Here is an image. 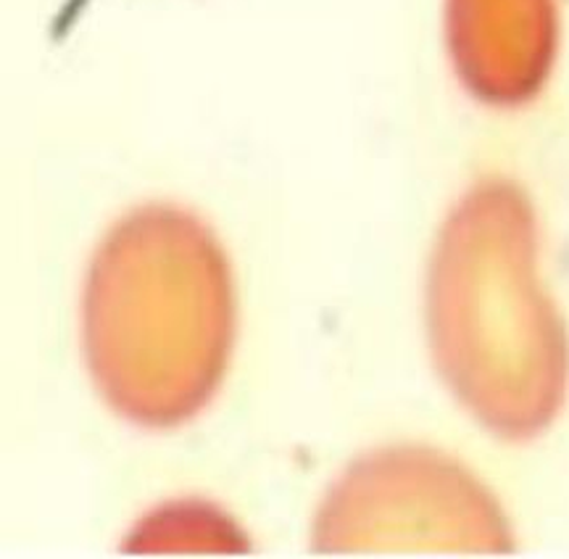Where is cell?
Wrapping results in <instances>:
<instances>
[{
	"instance_id": "6da1fadb",
	"label": "cell",
	"mask_w": 569,
	"mask_h": 559,
	"mask_svg": "<svg viewBox=\"0 0 569 559\" xmlns=\"http://www.w3.org/2000/svg\"><path fill=\"white\" fill-rule=\"evenodd\" d=\"M234 346L227 253L190 211L167 203L119 219L82 288V351L119 417L167 430L203 412Z\"/></svg>"
},
{
	"instance_id": "7a4b0ae2",
	"label": "cell",
	"mask_w": 569,
	"mask_h": 559,
	"mask_svg": "<svg viewBox=\"0 0 569 559\" xmlns=\"http://www.w3.org/2000/svg\"><path fill=\"white\" fill-rule=\"evenodd\" d=\"M432 357L482 428L525 441L565 405L569 341L538 278L532 209L511 182L475 186L448 217L427 288Z\"/></svg>"
},
{
	"instance_id": "3957f363",
	"label": "cell",
	"mask_w": 569,
	"mask_h": 559,
	"mask_svg": "<svg viewBox=\"0 0 569 559\" xmlns=\"http://www.w3.org/2000/svg\"><path fill=\"white\" fill-rule=\"evenodd\" d=\"M325 551H507L503 512L480 480L425 449H388L356 462L327 493L315 530Z\"/></svg>"
},
{
	"instance_id": "277c9868",
	"label": "cell",
	"mask_w": 569,
	"mask_h": 559,
	"mask_svg": "<svg viewBox=\"0 0 569 559\" xmlns=\"http://www.w3.org/2000/svg\"><path fill=\"white\" fill-rule=\"evenodd\" d=\"M446 46L469 96L515 109L532 101L551 77L557 0H446Z\"/></svg>"
}]
</instances>
